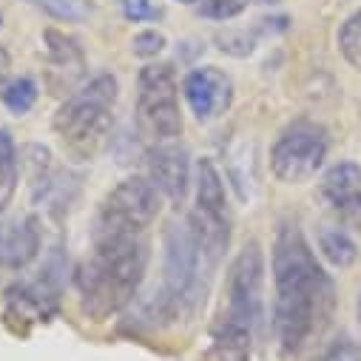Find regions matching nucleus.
<instances>
[{
  "mask_svg": "<svg viewBox=\"0 0 361 361\" xmlns=\"http://www.w3.org/2000/svg\"><path fill=\"white\" fill-rule=\"evenodd\" d=\"M336 296L302 228L285 219L274 239V333L282 355H299L330 322Z\"/></svg>",
  "mask_w": 361,
  "mask_h": 361,
  "instance_id": "obj_1",
  "label": "nucleus"
},
{
  "mask_svg": "<svg viewBox=\"0 0 361 361\" xmlns=\"http://www.w3.org/2000/svg\"><path fill=\"white\" fill-rule=\"evenodd\" d=\"M148 264L142 236H94L92 253L77 267V296L88 319L106 322L140 290Z\"/></svg>",
  "mask_w": 361,
  "mask_h": 361,
  "instance_id": "obj_2",
  "label": "nucleus"
},
{
  "mask_svg": "<svg viewBox=\"0 0 361 361\" xmlns=\"http://www.w3.org/2000/svg\"><path fill=\"white\" fill-rule=\"evenodd\" d=\"M114 103L117 80L111 74H100L57 109L51 128L71 159L92 162L109 145L114 128Z\"/></svg>",
  "mask_w": 361,
  "mask_h": 361,
  "instance_id": "obj_3",
  "label": "nucleus"
},
{
  "mask_svg": "<svg viewBox=\"0 0 361 361\" xmlns=\"http://www.w3.org/2000/svg\"><path fill=\"white\" fill-rule=\"evenodd\" d=\"M137 123L154 142H168L183 134L179 82L168 63H151L137 80Z\"/></svg>",
  "mask_w": 361,
  "mask_h": 361,
  "instance_id": "obj_4",
  "label": "nucleus"
},
{
  "mask_svg": "<svg viewBox=\"0 0 361 361\" xmlns=\"http://www.w3.org/2000/svg\"><path fill=\"white\" fill-rule=\"evenodd\" d=\"M159 214V191L145 176H126L103 200L94 236H142Z\"/></svg>",
  "mask_w": 361,
  "mask_h": 361,
  "instance_id": "obj_5",
  "label": "nucleus"
},
{
  "mask_svg": "<svg viewBox=\"0 0 361 361\" xmlns=\"http://www.w3.org/2000/svg\"><path fill=\"white\" fill-rule=\"evenodd\" d=\"M330 151V137L324 126L313 120H296L276 137L270 148V171L285 185H302L313 179Z\"/></svg>",
  "mask_w": 361,
  "mask_h": 361,
  "instance_id": "obj_6",
  "label": "nucleus"
},
{
  "mask_svg": "<svg viewBox=\"0 0 361 361\" xmlns=\"http://www.w3.org/2000/svg\"><path fill=\"white\" fill-rule=\"evenodd\" d=\"M197 245L208 264H214L231 239V211L225 183L211 159L197 162V208L188 216Z\"/></svg>",
  "mask_w": 361,
  "mask_h": 361,
  "instance_id": "obj_7",
  "label": "nucleus"
},
{
  "mask_svg": "<svg viewBox=\"0 0 361 361\" xmlns=\"http://www.w3.org/2000/svg\"><path fill=\"white\" fill-rule=\"evenodd\" d=\"M264 316V256L259 242H247L228 270V313L225 319L256 330Z\"/></svg>",
  "mask_w": 361,
  "mask_h": 361,
  "instance_id": "obj_8",
  "label": "nucleus"
},
{
  "mask_svg": "<svg viewBox=\"0 0 361 361\" xmlns=\"http://www.w3.org/2000/svg\"><path fill=\"white\" fill-rule=\"evenodd\" d=\"M200 262H205L191 222H171L165 228V305L183 307L194 299L200 282Z\"/></svg>",
  "mask_w": 361,
  "mask_h": 361,
  "instance_id": "obj_9",
  "label": "nucleus"
},
{
  "mask_svg": "<svg viewBox=\"0 0 361 361\" xmlns=\"http://www.w3.org/2000/svg\"><path fill=\"white\" fill-rule=\"evenodd\" d=\"M319 200L338 228H361V165L336 162L319 183Z\"/></svg>",
  "mask_w": 361,
  "mask_h": 361,
  "instance_id": "obj_10",
  "label": "nucleus"
},
{
  "mask_svg": "<svg viewBox=\"0 0 361 361\" xmlns=\"http://www.w3.org/2000/svg\"><path fill=\"white\" fill-rule=\"evenodd\" d=\"M183 94H185L194 117L200 123H211V120H219L231 109L233 82L222 68L202 66V68L188 71V77L183 82Z\"/></svg>",
  "mask_w": 361,
  "mask_h": 361,
  "instance_id": "obj_11",
  "label": "nucleus"
},
{
  "mask_svg": "<svg viewBox=\"0 0 361 361\" xmlns=\"http://www.w3.org/2000/svg\"><path fill=\"white\" fill-rule=\"evenodd\" d=\"M148 179L154 183V188L171 200L173 205H179L188 194L191 185V162H188V151L183 145H176L173 140L168 142H157L148 154Z\"/></svg>",
  "mask_w": 361,
  "mask_h": 361,
  "instance_id": "obj_12",
  "label": "nucleus"
},
{
  "mask_svg": "<svg viewBox=\"0 0 361 361\" xmlns=\"http://www.w3.org/2000/svg\"><path fill=\"white\" fill-rule=\"evenodd\" d=\"M40 250V228L32 216H18L0 222V264L20 270Z\"/></svg>",
  "mask_w": 361,
  "mask_h": 361,
  "instance_id": "obj_13",
  "label": "nucleus"
},
{
  "mask_svg": "<svg viewBox=\"0 0 361 361\" xmlns=\"http://www.w3.org/2000/svg\"><path fill=\"white\" fill-rule=\"evenodd\" d=\"M250 347H253V330L231 319H222V324L214 330L208 361H250Z\"/></svg>",
  "mask_w": 361,
  "mask_h": 361,
  "instance_id": "obj_14",
  "label": "nucleus"
},
{
  "mask_svg": "<svg viewBox=\"0 0 361 361\" xmlns=\"http://www.w3.org/2000/svg\"><path fill=\"white\" fill-rule=\"evenodd\" d=\"M319 253L330 267L344 270L358 259V245L344 228L336 225V228H324L319 233Z\"/></svg>",
  "mask_w": 361,
  "mask_h": 361,
  "instance_id": "obj_15",
  "label": "nucleus"
},
{
  "mask_svg": "<svg viewBox=\"0 0 361 361\" xmlns=\"http://www.w3.org/2000/svg\"><path fill=\"white\" fill-rule=\"evenodd\" d=\"M18 145L9 128H0V211H4L18 191Z\"/></svg>",
  "mask_w": 361,
  "mask_h": 361,
  "instance_id": "obj_16",
  "label": "nucleus"
},
{
  "mask_svg": "<svg viewBox=\"0 0 361 361\" xmlns=\"http://www.w3.org/2000/svg\"><path fill=\"white\" fill-rule=\"evenodd\" d=\"M0 100H4V106L12 114L23 117L37 103V82L32 77H15V80H9L4 88H0Z\"/></svg>",
  "mask_w": 361,
  "mask_h": 361,
  "instance_id": "obj_17",
  "label": "nucleus"
},
{
  "mask_svg": "<svg viewBox=\"0 0 361 361\" xmlns=\"http://www.w3.org/2000/svg\"><path fill=\"white\" fill-rule=\"evenodd\" d=\"M338 46H341V54H344L355 68H361V12H355L353 18H347V23L341 26V32H338Z\"/></svg>",
  "mask_w": 361,
  "mask_h": 361,
  "instance_id": "obj_18",
  "label": "nucleus"
},
{
  "mask_svg": "<svg viewBox=\"0 0 361 361\" xmlns=\"http://www.w3.org/2000/svg\"><path fill=\"white\" fill-rule=\"evenodd\" d=\"M46 40H49V51H51V63L54 66H74L77 71L82 68V54H80V49L68 40V37H63V35H57V32H46Z\"/></svg>",
  "mask_w": 361,
  "mask_h": 361,
  "instance_id": "obj_19",
  "label": "nucleus"
},
{
  "mask_svg": "<svg viewBox=\"0 0 361 361\" xmlns=\"http://www.w3.org/2000/svg\"><path fill=\"white\" fill-rule=\"evenodd\" d=\"M29 4L40 6L43 12H49L57 20H80L88 15L85 0H29Z\"/></svg>",
  "mask_w": 361,
  "mask_h": 361,
  "instance_id": "obj_20",
  "label": "nucleus"
},
{
  "mask_svg": "<svg viewBox=\"0 0 361 361\" xmlns=\"http://www.w3.org/2000/svg\"><path fill=\"white\" fill-rule=\"evenodd\" d=\"M316 361H361V347L353 338H336L330 347H324V353Z\"/></svg>",
  "mask_w": 361,
  "mask_h": 361,
  "instance_id": "obj_21",
  "label": "nucleus"
},
{
  "mask_svg": "<svg viewBox=\"0 0 361 361\" xmlns=\"http://www.w3.org/2000/svg\"><path fill=\"white\" fill-rule=\"evenodd\" d=\"M131 49H134L137 57H157V54L165 49V37H162L159 32L148 29V32H140V35L131 40Z\"/></svg>",
  "mask_w": 361,
  "mask_h": 361,
  "instance_id": "obj_22",
  "label": "nucleus"
},
{
  "mask_svg": "<svg viewBox=\"0 0 361 361\" xmlns=\"http://www.w3.org/2000/svg\"><path fill=\"white\" fill-rule=\"evenodd\" d=\"M245 6H247V0H208L202 6V15L214 20H228V18H236Z\"/></svg>",
  "mask_w": 361,
  "mask_h": 361,
  "instance_id": "obj_23",
  "label": "nucleus"
},
{
  "mask_svg": "<svg viewBox=\"0 0 361 361\" xmlns=\"http://www.w3.org/2000/svg\"><path fill=\"white\" fill-rule=\"evenodd\" d=\"M120 6H123V15L134 23L140 20H154L159 12L151 6V0H120Z\"/></svg>",
  "mask_w": 361,
  "mask_h": 361,
  "instance_id": "obj_24",
  "label": "nucleus"
},
{
  "mask_svg": "<svg viewBox=\"0 0 361 361\" xmlns=\"http://www.w3.org/2000/svg\"><path fill=\"white\" fill-rule=\"evenodd\" d=\"M6 74H9V54H6V49H0V88H4L6 82Z\"/></svg>",
  "mask_w": 361,
  "mask_h": 361,
  "instance_id": "obj_25",
  "label": "nucleus"
},
{
  "mask_svg": "<svg viewBox=\"0 0 361 361\" xmlns=\"http://www.w3.org/2000/svg\"><path fill=\"white\" fill-rule=\"evenodd\" d=\"M358 316H361V299H358Z\"/></svg>",
  "mask_w": 361,
  "mask_h": 361,
  "instance_id": "obj_26",
  "label": "nucleus"
},
{
  "mask_svg": "<svg viewBox=\"0 0 361 361\" xmlns=\"http://www.w3.org/2000/svg\"><path fill=\"white\" fill-rule=\"evenodd\" d=\"M183 4H194V0H183Z\"/></svg>",
  "mask_w": 361,
  "mask_h": 361,
  "instance_id": "obj_27",
  "label": "nucleus"
},
{
  "mask_svg": "<svg viewBox=\"0 0 361 361\" xmlns=\"http://www.w3.org/2000/svg\"><path fill=\"white\" fill-rule=\"evenodd\" d=\"M0 20H4V15H0Z\"/></svg>",
  "mask_w": 361,
  "mask_h": 361,
  "instance_id": "obj_28",
  "label": "nucleus"
}]
</instances>
